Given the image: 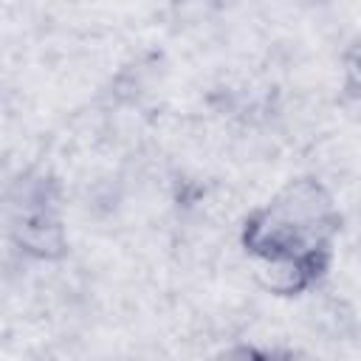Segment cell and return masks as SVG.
<instances>
[{
  "mask_svg": "<svg viewBox=\"0 0 361 361\" xmlns=\"http://www.w3.org/2000/svg\"><path fill=\"white\" fill-rule=\"evenodd\" d=\"M338 228L341 214L327 186L296 178L245 217L240 240L274 274L271 288L299 293L327 274Z\"/></svg>",
  "mask_w": 361,
  "mask_h": 361,
  "instance_id": "6da1fadb",
  "label": "cell"
},
{
  "mask_svg": "<svg viewBox=\"0 0 361 361\" xmlns=\"http://www.w3.org/2000/svg\"><path fill=\"white\" fill-rule=\"evenodd\" d=\"M8 231L23 254L56 259L65 254L59 183L45 172L23 175L8 195Z\"/></svg>",
  "mask_w": 361,
  "mask_h": 361,
  "instance_id": "7a4b0ae2",
  "label": "cell"
},
{
  "mask_svg": "<svg viewBox=\"0 0 361 361\" xmlns=\"http://www.w3.org/2000/svg\"><path fill=\"white\" fill-rule=\"evenodd\" d=\"M341 85L350 99L361 102V34L347 45L341 56Z\"/></svg>",
  "mask_w": 361,
  "mask_h": 361,
  "instance_id": "3957f363",
  "label": "cell"
}]
</instances>
